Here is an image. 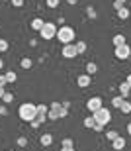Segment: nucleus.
I'll return each mask as SVG.
<instances>
[{"label": "nucleus", "mask_w": 131, "mask_h": 151, "mask_svg": "<svg viewBox=\"0 0 131 151\" xmlns=\"http://www.w3.org/2000/svg\"><path fill=\"white\" fill-rule=\"evenodd\" d=\"M86 14H88V18H90V20H94V18H96V10H94L92 6H88V8H86Z\"/></svg>", "instance_id": "nucleus-31"}, {"label": "nucleus", "mask_w": 131, "mask_h": 151, "mask_svg": "<svg viewBox=\"0 0 131 151\" xmlns=\"http://www.w3.org/2000/svg\"><path fill=\"white\" fill-rule=\"evenodd\" d=\"M112 41H114L115 47H117V45H125V35H123V34H115Z\"/></svg>", "instance_id": "nucleus-18"}, {"label": "nucleus", "mask_w": 131, "mask_h": 151, "mask_svg": "<svg viewBox=\"0 0 131 151\" xmlns=\"http://www.w3.org/2000/svg\"><path fill=\"white\" fill-rule=\"evenodd\" d=\"M123 100H125V98H123L121 94H120V96H114V98H112V106H114V108H120Z\"/></svg>", "instance_id": "nucleus-22"}, {"label": "nucleus", "mask_w": 131, "mask_h": 151, "mask_svg": "<svg viewBox=\"0 0 131 151\" xmlns=\"http://www.w3.org/2000/svg\"><path fill=\"white\" fill-rule=\"evenodd\" d=\"M120 94L123 96V98H127V96L131 94V86H129L127 83H121V84H120Z\"/></svg>", "instance_id": "nucleus-15"}, {"label": "nucleus", "mask_w": 131, "mask_h": 151, "mask_svg": "<svg viewBox=\"0 0 131 151\" xmlns=\"http://www.w3.org/2000/svg\"><path fill=\"white\" fill-rule=\"evenodd\" d=\"M86 73L90 75V77H92V75H96L98 73V65L94 61H88V63H86Z\"/></svg>", "instance_id": "nucleus-16"}, {"label": "nucleus", "mask_w": 131, "mask_h": 151, "mask_svg": "<svg viewBox=\"0 0 131 151\" xmlns=\"http://www.w3.org/2000/svg\"><path fill=\"white\" fill-rule=\"evenodd\" d=\"M86 108H88L90 114H94V112H98L100 108H104V100L100 96H92V98H88V102H86Z\"/></svg>", "instance_id": "nucleus-5"}, {"label": "nucleus", "mask_w": 131, "mask_h": 151, "mask_svg": "<svg viewBox=\"0 0 131 151\" xmlns=\"http://www.w3.org/2000/svg\"><path fill=\"white\" fill-rule=\"evenodd\" d=\"M125 2H127V0H114V8H115V10H120L121 6H125Z\"/></svg>", "instance_id": "nucleus-33"}, {"label": "nucleus", "mask_w": 131, "mask_h": 151, "mask_svg": "<svg viewBox=\"0 0 131 151\" xmlns=\"http://www.w3.org/2000/svg\"><path fill=\"white\" fill-rule=\"evenodd\" d=\"M129 10H131V2H129Z\"/></svg>", "instance_id": "nucleus-44"}, {"label": "nucleus", "mask_w": 131, "mask_h": 151, "mask_svg": "<svg viewBox=\"0 0 131 151\" xmlns=\"http://www.w3.org/2000/svg\"><path fill=\"white\" fill-rule=\"evenodd\" d=\"M82 124H84V128L92 129L94 126H96V120H94V116H86V118H84V122H82Z\"/></svg>", "instance_id": "nucleus-19"}, {"label": "nucleus", "mask_w": 131, "mask_h": 151, "mask_svg": "<svg viewBox=\"0 0 131 151\" xmlns=\"http://www.w3.org/2000/svg\"><path fill=\"white\" fill-rule=\"evenodd\" d=\"M61 143H63V147H74V141L70 139V137H65Z\"/></svg>", "instance_id": "nucleus-30"}, {"label": "nucleus", "mask_w": 131, "mask_h": 151, "mask_svg": "<svg viewBox=\"0 0 131 151\" xmlns=\"http://www.w3.org/2000/svg\"><path fill=\"white\" fill-rule=\"evenodd\" d=\"M127 134H129V135H131V122H129V124H127Z\"/></svg>", "instance_id": "nucleus-42"}, {"label": "nucleus", "mask_w": 131, "mask_h": 151, "mask_svg": "<svg viewBox=\"0 0 131 151\" xmlns=\"http://www.w3.org/2000/svg\"><path fill=\"white\" fill-rule=\"evenodd\" d=\"M10 151H12V149H10Z\"/></svg>", "instance_id": "nucleus-46"}, {"label": "nucleus", "mask_w": 131, "mask_h": 151, "mask_svg": "<svg viewBox=\"0 0 131 151\" xmlns=\"http://www.w3.org/2000/svg\"><path fill=\"white\" fill-rule=\"evenodd\" d=\"M10 4L14 6V8H22V6L26 4V0H10Z\"/></svg>", "instance_id": "nucleus-29"}, {"label": "nucleus", "mask_w": 131, "mask_h": 151, "mask_svg": "<svg viewBox=\"0 0 131 151\" xmlns=\"http://www.w3.org/2000/svg\"><path fill=\"white\" fill-rule=\"evenodd\" d=\"M76 2H78V0H67V4H70V6H74Z\"/></svg>", "instance_id": "nucleus-40"}, {"label": "nucleus", "mask_w": 131, "mask_h": 151, "mask_svg": "<svg viewBox=\"0 0 131 151\" xmlns=\"http://www.w3.org/2000/svg\"><path fill=\"white\" fill-rule=\"evenodd\" d=\"M8 49H10V43H8L4 37H0V53H4V51H8Z\"/></svg>", "instance_id": "nucleus-26"}, {"label": "nucleus", "mask_w": 131, "mask_h": 151, "mask_svg": "<svg viewBox=\"0 0 131 151\" xmlns=\"http://www.w3.org/2000/svg\"><path fill=\"white\" fill-rule=\"evenodd\" d=\"M74 45H76V51H78V53H84L86 47H88V45H86V41H74Z\"/></svg>", "instance_id": "nucleus-24"}, {"label": "nucleus", "mask_w": 131, "mask_h": 151, "mask_svg": "<svg viewBox=\"0 0 131 151\" xmlns=\"http://www.w3.org/2000/svg\"><path fill=\"white\" fill-rule=\"evenodd\" d=\"M115 12H117V18H120V20H129V16H131L129 6H121L120 10H115Z\"/></svg>", "instance_id": "nucleus-11"}, {"label": "nucleus", "mask_w": 131, "mask_h": 151, "mask_svg": "<svg viewBox=\"0 0 131 151\" xmlns=\"http://www.w3.org/2000/svg\"><path fill=\"white\" fill-rule=\"evenodd\" d=\"M61 151H74V147H63Z\"/></svg>", "instance_id": "nucleus-41"}, {"label": "nucleus", "mask_w": 131, "mask_h": 151, "mask_svg": "<svg viewBox=\"0 0 131 151\" xmlns=\"http://www.w3.org/2000/svg\"><path fill=\"white\" fill-rule=\"evenodd\" d=\"M31 65H33V63H31V59H29V57H23L22 61H20V67H22L23 71H28V69H31Z\"/></svg>", "instance_id": "nucleus-20"}, {"label": "nucleus", "mask_w": 131, "mask_h": 151, "mask_svg": "<svg viewBox=\"0 0 131 151\" xmlns=\"http://www.w3.org/2000/svg\"><path fill=\"white\" fill-rule=\"evenodd\" d=\"M43 24H45V22H43L41 18H33V20H31V29L39 34V32H41V28H43Z\"/></svg>", "instance_id": "nucleus-13"}, {"label": "nucleus", "mask_w": 131, "mask_h": 151, "mask_svg": "<svg viewBox=\"0 0 131 151\" xmlns=\"http://www.w3.org/2000/svg\"><path fill=\"white\" fill-rule=\"evenodd\" d=\"M129 47H131V45H129Z\"/></svg>", "instance_id": "nucleus-45"}, {"label": "nucleus", "mask_w": 131, "mask_h": 151, "mask_svg": "<svg viewBox=\"0 0 131 151\" xmlns=\"http://www.w3.org/2000/svg\"><path fill=\"white\" fill-rule=\"evenodd\" d=\"M39 143L43 147H49L53 143V135L51 134H41V137H39Z\"/></svg>", "instance_id": "nucleus-12"}, {"label": "nucleus", "mask_w": 131, "mask_h": 151, "mask_svg": "<svg viewBox=\"0 0 131 151\" xmlns=\"http://www.w3.org/2000/svg\"><path fill=\"white\" fill-rule=\"evenodd\" d=\"M59 116H61V118H67V116H68V108H65V106H63V102H61V110H59Z\"/></svg>", "instance_id": "nucleus-32"}, {"label": "nucleus", "mask_w": 131, "mask_h": 151, "mask_svg": "<svg viewBox=\"0 0 131 151\" xmlns=\"http://www.w3.org/2000/svg\"><path fill=\"white\" fill-rule=\"evenodd\" d=\"M57 39H59L63 45L74 43V29L70 28V26H61V28L57 29Z\"/></svg>", "instance_id": "nucleus-2"}, {"label": "nucleus", "mask_w": 131, "mask_h": 151, "mask_svg": "<svg viewBox=\"0 0 131 151\" xmlns=\"http://www.w3.org/2000/svg\"><path fill=\"white\" fill-rule=\"evenodd\" d=\"M47 120H49V118H47V114H37V116H35L29 124H31V128H39L41 124H45Z\"/></svg>", "instance_id": "nucleus-10"}, {"label": "nucleus", "mask_w": 131, "mask_h": 151, "mask_svg": "<svg viewBox=\"0 0 131 151\" xmlns=\"http://www.w3.org/2000/svg\"><path fill=\"white\" fill-rule=\"evenodd\" d=\"M61 53H63L65 59H74V57L78 55V51H76V45H74V43H67V45H63Z\"/></svg>", "instance_id": "nucleus-7"}, {"label": "nucleus", "mask_w": 131, "mask_h": 151, "mask_svg": "<svg viewBox=\"0 0 131 151\" xmlns=\"http://www.w3.org/2000/svg\"><path fill=\"white\" fill-rule=\"evenodd\" d=\"M4 92H6V88H4V86H0V100H2V96H4Z\"/></svg>", "instance_id": "nucleus-38"}, {"label": "nucleus", "mask_w": 131, "mask_h": 151, "mask_svg": "<svg viewBox=\"0 0 131 151\" xmlns=\"http://www.w3.org/2000/svg\"><path fill=\"white\" fill-rule=\"evenodd\" d=\"M18 145L20 147H28V139H26V137H18Z\"/></svg>", "instance_id": "nucleus-34"}, {"label": "nucleus", "mask_w": 131, "mask_h": 151, "mask_svg": "<svg viewBox=\"0 0 131 151\" xmlns=\"http://www.w3.org/2000/svg\"><path fill=\"white\" fill-rule=\"evenodd\" d=\"M6 75H0V86H6Z\"/></svg>", "instance_id": "nucleus-37"}, {"label": "nucleus", "mask_w": 131, "mask_h": 151, "mask_svg": "<svg viewBox=\"0 0 131 151\" xmlns=\"http://www.w3.org/2000/svg\"><path fill=\"white\" fill-rule=\"evenodd\" d=\"M90 83H92V77H90L88 73L78 75V77H76V84H78L80 88H86V86H90Z\"/></svg>", "instance_id": "nucleus-9"}, {"label": "nucleus", "mask_w": 131, "mask_h": 151, "mask_svg": "<svg viewBox=\"0 0 131 151\" xmlns=\"http://www.w3.org/2000/svg\"><path fill=\"white\" fill-rule=\"evenodd\" d=\"M59 110H61V102H53L51 106H49V112H47V118L49 120H59Z\"/></svg>", "instance_id": "nucleus-8"}, {"label": "nucleus", "mask_w": 131, "mask_h": 151, "mask_svg": "<svg viewBox=\"0 0 131 151\" xmlns=\"http://www.w3.org/2000/svg\"><path fill=\"white\" fill-rule=\"evenodd\" d=\"M2 67H4V61H2V59H0V71H2Z\"/></svg>", "instance_id": "nucleus-43"}, {"label": "nucleus", "mask_w": 131, "mask_h": 151, "mask_svg": "<svg viewBox=\"0 0 131 151\" xmlns=\"http://www.w3.org/2000/svg\"><path fill=\"white\" fill-rule=\"evenodd\" d=\"M94 116V120H96V124H110L112 122V112H110V108H100L98 112H94L92 114Z\"/></svg>", "instance_id": "nucleus-4"}, {"label": "nucleus", "mask_w": 131, "mask_h": 151, "mask_svg": "<svg viewBox=\"0 0 131 151\" xmlns=\"http://www.w3.org/2000/svg\"><path fill=\"white\" fill-rule=\"evenodd\" d=\"M18 116H20V120H23V122H31V120L37 116V106L31 104V102H23L22 106L18 108Z\"/></svg>", "instance_id": "nucleus-1"}, {"label": "nucleus", "mask_w": 131, "mask_h": 151, "mask_svg": "<svg viewBox=\"0 0 131 151\" xmlns=\"http://www.w3.org/2000/svg\"><path fill=\"white\" fill-rule=\"evenodd\" d=\"M120 112H121V114H131V102L127 100V98H125L123 102H121V106H120Z\"/></svg>", "instance_id": "nucleus-17"}, {"label": "nucleus", "mask_w": 131, "mask_h": 151, "mask_svg": "<svg viewBox=\"0 0 131 151\" xmlns=\"http://www.w3.org/2000/svg\"><path fill=\"white\" fill-rule=\"evenodd\" d=\"M57 24H53V22H45L43 24V28H41V32H39V35H41V39H53V37H57Z\"/></svg>", "instance_id": "nucleus-3"}, {"label": "nucleus", "mask_w": 131, "mask_h": 151, "mask_svg": "<svg viewBox=\"0 0 131 151\" xmlns=\"http://www.w3.org/2000/svg\"><path fill=\"white\" fill-rule=\"evenodd\" d=\"M92 129H94V132H104V124H96Z\"/></svg>", "instance_id": "nucleus-36"}, {"label": "nucleus", "mask_w": 131, "mask_h": 151, "mask_svg": "<svg viewBox=\"0 0 131 151\" xmlns=\"http://www.w3.org/2000/svg\"><path fill=\"white\" fill-rule=\"evenodd\" d=\"M8 114V104H0V116H6Z\"/></svg>", "instance_id": "nucleus-35"}, {"label": "nucleus", "mask_w": 131, "mask_h": 151, "mask_svg": "<svg viewBox=\"0 0 131 151\" xmlns=\"http://www.w3.org/2000/svg\"><path fill=\"white\" fill-rule=\"evenodd\" d=\"M125 83H127V84H129V86H131V73L127 75V78H125Z\"/></svg>", "instance_id": "nucleus-39"}, {"label": "nucleus", "mask_w": 131, "mask_h": 151, "mask_svg": "<svg viewBox=\"0 0 131 151\" xmlns=\"http://www.w3.org/2000/svg\"><path fill=\"white\" fill-rule=\"evenodd\" d=\"M2 102H4V104H12V102H14V94H12V92H4Z\"/></svg>", "instance_id": "nucleus-25"}, {"label": "nucleus", "mask_w": 131, "mask_h": 151, "mask_svg": "<svg viewBox=\"0 0 131 151\" xmlns=\"http://www.w3.org/2000/svg\"><path fill=\"white\" fill-rule=\"evenodd\" d=\"M112 147H114L115 151H121V149H123V147H125V139H123V137H121V135H120L117 139H114V141H112Z\"/></svg>", "instance_id": "nucleus-14"}, {"label": "nucleus", "mask_w": 131, "mask_h": 151, "mask_svg": "<svg viewBox=\"0 0 131 151\" xmlns=\"http://www.w3.org/2000/svg\"><path fill=\"white\" fill-rule=\"evenodd\" d=\"M114 55H115V59H120V61H125V59H129V55H131V47L129 45H117L114 49Z\"/></svg>", "instance_id": "nucleus-6"}, {"label": "nucleus", "mask_w": 131, "mask_h": 151, "mask_svg": "<svg viewBox=\"0 0 131 151\" xmlns=\"http://www.w3.org/2000/svg\"><path fill=\"white\" fill-rule=\"evenodd\" d=\"M117 137H120V134H117L115 129H110V132H106V139L114 141V139H117Z\"/></svg>", "instance_id": "nucleus-23"}, {"label": "nucleus", "mask_w": 131, "mask_h": 151, "mask_svg": "<svg viewBox=\"0 0 131 151\" xmlns=\"http://www.w3.org/2000/svg\"><path fill=\"white\" fill-rule=\"evenodd\" d=\"M16 81H18V75L14 73V71H8V73H6V83H8V84L16 83Z\"/></svg>", "instance_id": "nucleus-21"}, {"label": "nucleus", "mask_w": 131, "mask_h": 151, "mask_svg": "<svg viewBox=\"0 0 131 151\" xmlns=\"http://www.w3.org/2000/svg\"><path fill=\"white\" fill-rule=\"evenodd\" d=\"M61 4V0H45V6L47 8H57Z\"/></svg>", "instance_id": "nucleus-27"}, {"label": "nucleus", "mask_w": 131, "mask_h": 151, "mask_svg": "<svg viewBox=\"0 0 131 151\" xmlns=\"http://www.w3.org/2000/svg\"><path fill=\"white\" fill-rule=\"evenodd\" d=\"M47 112H49L47 104H37V114H47Z\"/></svg>", "instance_id": "nucleus-28"}]
</instances>
